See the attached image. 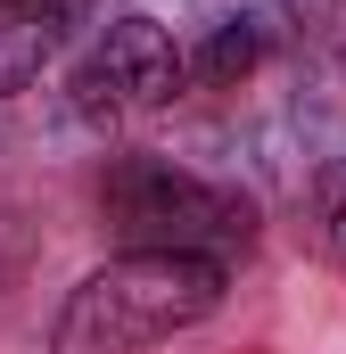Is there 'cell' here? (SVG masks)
I'll use <instances>...</instances> for the list:
<instances>
[{"label": "cell", "instance_id": "3", "mask_svg": "<svg viewBox=\"0 0 346 354\" xmlns=\"http://www.w3.org/2000/svg\"><path fill=\"white\" fill-rule=\"evenodd\" d=\"M91 75H99V91L116 107H165L190 83V58L173 50V33L157 17H116L107 41H99V58H91Z\"/></svg>", "mask_w": 346, "mask_h": 354}, {"label": "cell", "instance_id": "7", "mask_svg": "<svg viewBox=\"0 0 346 354\" xmlns=\"http://www.w3.org/2000/svg\"><path fill=\"white\" fill-rule=\"evenodd\" d=\"M338 66H346V50H338Z\"/></svg>", "mask_w": 346, "mask_h": 354}, {"label": "cell", "instance_id": "4", "mask_svg": "<svg viewBox=\"0 0 346 354\" xmlns=\"http://www.w3.org/2000/svg\"><path fill=\"white\" fill-rule=\"evenodd\" d=\"M83 0H0V91H25L42 75L50 41L75 25Z\"/></svg>", "mask_w": 346, "mask_h": 354}, {"label": "cell", "instance_id": "6", "mask_svg": "<svg viewBox=\"0 0 346 354\" xmlns=\"http://www.w3.org/2000/svg\"><path fill=\"white\" fill-rule=\"evenodd\" d=\"M313 214H322L330 248L346 256V165H322V181H313Z\"/></svg>", "mask_w": 346, "mask_h": 354}, {"label": "cell", "instance_id": "2", "mask_svg": "<svg viewBox=\"0 0 346 354\" xmlns=\"http://www.w3.org/2000/svg\"><path fill=\"white\" fill-rule=\"evenodd\" d=\"M99 214L124 248H173V256H223L256 239V206L239 189L173 174L165 157H124L99 181Z\"/></svg>", "mask_w": 346, "mask_h": 354}, {"label": "cell", "instance_id": "1", "mask_svg": "<svg viewBox=\"0 0 346 354\" xmlns=\"http://www.w3.org/2000/svg\"><path fill=\"white\" fill-rule=\"evenodd\" d=\"M231 272L223 256H173V248H124L116 264H99L58 305L50 322V354H149L215 322Z\"/></svg>", "mask_w": 346, "mask_h": 354}, {"label": "cell", "instance_id": "5", "mask_svg": "<svg viewBox=\"0 0 346 354\" xmlns=\"http://www.w3.org/2000/svg\"><path fill=\"white\" fill-rule=\"evenodd\" d=\"M256 58H264V33H256V25H223V33L190 58V75H198L206 91H231V83L256 75Z\"/></svg>", "mask_w": 346, "mask_h": 354}]
</instances>
